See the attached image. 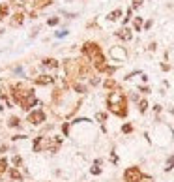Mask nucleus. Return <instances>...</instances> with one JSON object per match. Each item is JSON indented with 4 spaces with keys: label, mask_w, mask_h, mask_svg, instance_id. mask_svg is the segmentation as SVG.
I'll list each match as a JSON object with an SVG mask.
<instances>
[{
    "label": "nucleus",
    "mask_w": 174,
    "mask_h": 182,
    "mask_svg": "<svg viewBox=\"0 0 174 182\" xmlns=\"http://www.w3.org/2000/svg\"><path fill=\"white\" fill-rule=\"evenodd\" d=\"M83 53H84V56H88V58L92 60V64H94V68H95L97 72H105V68H107L109 64H107V58H105L101 47H99L97 43L86 41V43L83 45Z\"/></svg>",
    "instance_id": "obj_1"
},
{
    "label": "nucleus",
    "mask_w": 174,
    "mask_h": 182,
    "mask_svg": "<svg viewBox=\"0 0 174 182\" xmlns=\"http://www.w3.org/2000/svg\"><path fill=\"white\" fill-rule=\"evenodd\" d=\"M107 107H109L111 113H114V115L126 117L127 115V100H126V96H123V92H120V90L111 92L107 96Z\"/></svg>",
    "instance_id": "obj_2"
},
{
    "label": "nucleus",
    "mask_w": 174,
    "mask_h": 182,
    "mask_svg": "<svg viewBox=\"0 0 174 182\" xmlns=\"http://www.w3.org/2000/svg\"><path fill=\"white\" fill-rule=\"evenodd\" d=\"M11 92H13V101L21 103L24 98H26V96L32 92V88H26L24 85H15V86L11 88Z\"/></svg>",
    "instance_id": "obj_3"
},
{
    "label": "nucleus",
    "mask_w": 174,
    "mask_h": 182,
    "mask_svg": "<svg viewBox=\"0 0 174 182\" xmlns=\"http://www.w3.org/2000/svg\"><path fill=\"white\" fill-rule=\"evenodd\" d=\"M142 178V173L139 167H127L126 173H123V180L126 182H140Z\"/></svg>",
    "instance_id": "obj_4"
},
{
    "label": "nucleus",
    "mask_w": 174,
    "mask_h": 182,
    "mask_svg": "<svg viewBox=\"0 0 174 182\" xmlns=\"http://www.w3.org/2000/svg\"><path fill=\"white\" fill-rule=\"evenodd\" d=\"M28 122H32L34 126H39L41 122H45V113H43V109H34V111H30Z\"/></svg>",
    "instance_id": "obj_5"
},
{
    "label": "nucleus",
    "mask_w": 174,
    "mask_h": 182,
    "mask_svg": "<svg viewBox=\"0 0 174 182\" xmlns=\"http://www.w3.org/2000/svg\"><path fill=\"white\" fill-rule=\"evenodd\" d=\"M111 58L116 60V62H123L127 58V51L123 49V47H112L111 49Z\"/></svg>",
    "instance_id": "obj_6"
},
{
    "label": "nucleus",
    "mask_w": 174,
    "mask_h": 182,
    "mask_svg": "<svg viewBox=\"0 0 174 182\" xmlns=\"http://www.w3.org/2000/svg\"><path fill=\"white\" fill-rule=\"evenodd\" d=\"M36 103H38V98H36V94H34V90H32V92H30V94H28L26 98H24V100H22V101L19 103V105H21L22 109H26V111H28V109H32V107H34Z\"/></svg>",
    "instance_id": "obj_7"
},
{
    "label": "nucleus",
    "mask_w": 174,
    "mask_h": 182,
    "mask_svg": "<svg viewBox=\"0 0 174 182\" xmlns=\"http://www.w3.org/2000/svg\"><path fill=\"white\" fill-rule=\"evenodd\" d=\"M60 145H62V139H60V137H51V139H47V150H49V152H58Z\"/></svg>",
    "instance_id": "obj_8"
},
{
    "label": "nucleus",
    "mask_w": 174,
    "mask_h": 182,
    "mask_svg": "<svg viewBox=\"0 0 174 182\" xmlns=\"http://www.w3.org/2000/svg\"><path fill=\"white\" fill-rule=\"evenodd\" d=\"M116 36H118L120 39H123V41H129V39L133 38V34H131V30H129L127 27H123V28H120V30L116 32Z\"/></svg>",
    "instance_id": "obj_9"
},
{
    "label": "nucleus",
    "mask_w": 174,
    "mask_h": 182,
    "mask_svg": "<svg viewBox=\"0 0 174 182\" xmlns=\"http://www.w3.org/2000/svg\"><path fill=\"white\" fill-rule=\"evenodd\" d=\"M22 23H24V13H21V11L13 13V17H11V27H21Z\"/></svg>",
    "instance_id": "obj_10"
},
{
    "label": "nucleus",
    "mask_w": 174,
    "mask_h": 182,
    "mask_svg": "<svg viewBox=\"0 0 174 182\" xmlns=\"http://www.w3.org/2000/svg\"><path fill=\"white\" fill-rule=\"evenodd\" d=\"M53 83H55L53 75H39V77H36V85H53Z\"/></svg>",
    "instance_id": "obj_11"
},
{
    "label": "nucleus",
    "mask_w": 174,
    "mask_h": 182,
    "mask_svg": "<svg viewBox=\"0 0 174 182\" xmlns=\"http://www.w3.org/2000/svg\"><path fill=\"white\" fill-rule=\"evenodd\" d=\"M43 147H47V137H38L36 141H34V152H41V148Z\"/></svg>",
    "instance_id": "obj_12"
},
{
    "label": "nucleus",
    "mask_w": 174,
    "mask_h": 182,
    "mask_svg": "<svg viewBox=\"0 0 174 182\" xmlns=\"http://www.w3.org/2000/svg\"><path fill=\"white\" fill-rule=\"evenodd\" d=\"M45 68H58V60H55V58H43V62H41Z\"/></svg>",
    "instance_id": "obj_13"
},
{
    "label": "nucleus",
    "mask_w": 174,
    "mask_h": 182,
    "mask_svg": "<svg viewBox=\"0 0 174 182\" xmlns=\"http://www.w3.org/2000/svg\"><path fill=\"white\" fill-rule=\"evenodd\" d=\"M120 17H122V10H114V11H111V13L107 15L109 21H118Z\"/></svg>",
    "instance_id": "obj_14"
},
{
    "label": "nucleus",
    "mask_w": 174,
    "mask_h": 182,
    "mask_svg": "<svg viewBox=\"0 0 174 182\" xmlns=\"http://www.w3.org/2000/svg\"><path fill=\"white\" fill-rule=\"evenodd\" d=\"M8 11H10L8 4H0V21H2V19H6V17H8Z\"/></svg>",
    "instance_id": "obj_15"
},
{
    "label": "nucleus",
    "mask_w": 174,
    "mask_h": 182,
    "mask_svg": "<svg viewBox=\"0 0 174 182\" xmlns=\"http://www.w3.org/2000/svg\"><path fill=\"white\" fill-rule=\"evenodd\" d=\"M8 124H10L11 128H19V126H21V120H19L17 117H10V120H8Z\"/></svg>",
    "instance_id": "obj_16"
},
{
    "label": "nucleus",
    "mask_w": 174,
    "mask_h": 182,
    "mask_svg": "<svg viewBox=\"0 0 174 182\" xmlns=\"http://www.w3.org/2000/svg\"><path fill=\"white\" fill-rule=\"evenodd\" d=\"M133 27H135V30H137V32H140V28H142V17H135Z\"/></svg>",
    "instance_id": "obj_17"
},
{
    "label": "nucleus",
    "mask_w": 174,
    "mask_h": 182,
    "mask_svg": "<svg viewBox=\"0 0 174 182\" xmlns=\"http://www.w3.org/2000/svg\"><path fill=\"white\" fill-rule=\"evenodd\" d=\"M103 86H105V88H116V81H114V79H107V81L103 83Z\"/></svg>",
    "instance_id": "obj_18"
},
{
    "label": "nucleus",
    "mask_w": 174,
    "mask_h": 182,
    "mask_svg": "<svg viewBox=\"0 0 174 182\" xmlns=\"http://www.w3.org/2000/svg\"><path fill=\"white\" fill-rule=\"evenodd\" d=\"M146 109H148V101H146V100H140V101H139V111H140V113H146Z\"/></svg>",
    "instance_id": "obj_19"
},
{
    "label": "nucleus",
    "mask_w": 174,
    "mask_h": 182,
    "mask_svg": "<svg viewBox=\"0 0 174 182\" xmlns=\"http://www.w3.org/2000/svg\"><path fill=\"white\" fill-rule=\"evenodd\" d=\"M10 175H11V178H15V180H21V178H22V176H21V173H19V171H17L15 167H13V169L10 171Z\"/></svg>",
    "instance_id": "obj_20"
},
{
    "label": "nucleus",
    "mask_w": 174,
    "mask_h": 182,
    "mask_svg": "<svg viewBox=\"0 0 174 182\" xmlns=\"http://www.w3.org/2000/svg\"><path fill=\"white\" fill-rule=\"evenodd\" d=\"M95 120H97V122H101V124H103V122L107 120V115H105V113H97V115H95Z\"/></svg>",
    "instance_id": "obj_21"
},
{
    "label": "nucleus",
    "mask_w": 174,
    "mask_h": 182,
    "mask_svg": "<svg viewBox=\"0 0 174 182\" xmlns=\"http://www.w3.org/2000/svg\"><path fill=\"white\" fill-rule=\"evenodd\" d=\"M73 88H75L77 92H81V94H83V92H86V86H84V85H79V83L73 85Z\"/></svg>",
    "instance_id": "obj_22"
},
{
    "label": "nucleus",
    "mask_w": 174,
    "mask_h": 182,
    "mask_svg": "<svg viewBox=\"0 0 174 182\" xmlns=\"http://www.w3.org/2000/svg\"><path fill=\"white\" fill-rule=\"evenodd\" d=\"M174 167V156H170L168 158V162H167V167H165V171H170Z\"/></svg>",
    "instance_id": "obj_23"
},
{
    "label": "nucleus",
    "mask_w": 174,
    "mask_h": 182,
    "mask_svg": "<svg viewBox=\"0 0 174 182\" xmlns=\"http://www.w3.org/2000/svg\"><path fill=\"white\" fill-rule=\"evenodd\" d=\"M6 169H8V162H6L4 158H2V160H0V175H2V173H4Z\"/></svg>",
    "instance_id": "obj_24"
},
{
    "label": "nucleus",
    "mask_w": 174,
    "mask_h": 182,
    "mask_svg": "<svg viewBox=\"0 0 174 182\" xmlns=\"http://www.w3.org/2000/svg\"><path fill=\"white\" fill-rule=\"evenodd\" d=\"M142 2H144V0H133V2H131V10L140 8V6H142Z\"/></svg>",
    "instance_id": "obj_25"
},
{
    "label": "nucleus",
    "mask_w": 174,
    "mask_h": 182,
    "mask_svg": "<svg viewBox=\"0 0 174 182\" xmlns=\"http://www.w3.org/2000/svg\"><path fill=\"white\" fill-rule=\"evenodd\" d=\"M122 131H123V133H129V131H133V126H131V124H126V126L122 128Z\"/></svg>",
    "instance_id": "obj_26"
},
{
    "label": "nucleus",
    "mask_w": 174,
    "mask_h": 182,
    "mask_svg": "<svg viewBox=\"0 0 174 182\" xmlns=\"http://www.w3.org/2000/svg\"><path fill=\"white\" fill-rule=\"evenodd\" d=\"M90 173H92V175H99V173H101V167H97V165H94V167L90 169Z\"/></svg>",
    "instance_id": "obj_27"
},
{
    "label": "nucleus",
    "mask_w": 174,
    "mask_h": 182,
    "mask_svg": "<svg viewBox=\"0 0 174 182\" xmlns=\"http://www.w3.org/2000/svg\"><path fill=\"white\" fill-rule=\"evenodd\" d=\"M49 25H51V27L58 25V17H51V19H49Z\"/></svg>",
    "instance_id": "obj_28"
},
{
    "label": "nucleus",
    "mask_w": 174,
    "mask_h": 182,
    "mask_svg": "<svg viewBox=\"0 0 174 182\" xmlns=\"http://www.w3.org/2000/svg\"><path fill=\"white\" fill-rule=\"evenodd\" d=\"M140 182H154V178H152V176H144V175H142Z\"/></svg>",
    "instance_id": "obj_29"
},
{
    "label": "nucleus",
    "mask_w": 174,
    "mask_h": 182,
    "mask_svg": "<svg viewBox=\"0 0 174 182\" xmlns=\"http://www.w3.org/2000/svg\"><path fill=\"white\" fill-rule=\"evenodd\" d=\"M139 90L144 92V94H150V88H148V86H139Z\"/></svg>",
    "instance_id": "obj_30"
},
{
    "label": "nucleus",
    "mask_w": 174,
    "mask_h": 182,
    "mask_svg": "<svg viewBox=\"0 0 174 182\" xmlns=\"http://www.w3.org/2000/svg\"><path fill=\"white\" fill-rule=\"evenodd\" d=\"M90 85H94V86L99 85V77H92V79H90Z\"/></svg>",
    "instance_id": "obj_31"
},
{
    "label": "nucleus",
    "mask_w": 174,
    "mask_h": 182,
    "mask_svg": "<svg viewBox=\"0 0 174 182\" xmlns=\"http://www.w3.org/2000/svg\"><path fill=\"white\" fill-rule=\"evenodd\" d=\"M62 131H64V135H67L69 133V124H64L62 126Z\"/></svg>",
    "instance_id": "obj_32"
},
{
    "label": "nucleus",
    "mask_w": 174,
    "mask_h": 182,
    "mask_svg": "<svg viewBox=\"0 0 174 182\" xmlns=\"http://www.w3.org/2000/svg\"><path fill=\"white\" fill-rule=\"evenodd\" d=\"M64 36H67V30H64V32H56V38H64Z\"/></svg>",
    "instance_id": "obj_33"
},
{
    "label": "nucleus",
    "mask_w": 174,
    "mask_h": 182,
    "mask_svg": "<svg viewBox=\"0 0 174 182\" xmlns=\"http://www.w3.org/2000/svg\"><path fill=\"white\" fill-rule=\"evenodd\" d=\"M13 163H15V165H21V158H19V156L13 158Z\"/></svg>",
    "instance_id": "obj_34"
},
{
    "label": "nucleus",
    "mask_w": 174,
    "mask_h": 182,
    "mask_svg": "<svg viewBox=\"0 0 174 182\" xmlns=\"http://www.w3.org/2000/svg\"><path fill=\"white\" fill-rule=\"evenodd\" d=\"M172 115H174V109H172Z\"/></svg>",
    "instance_id": "obj_35"
}]
</instances>
